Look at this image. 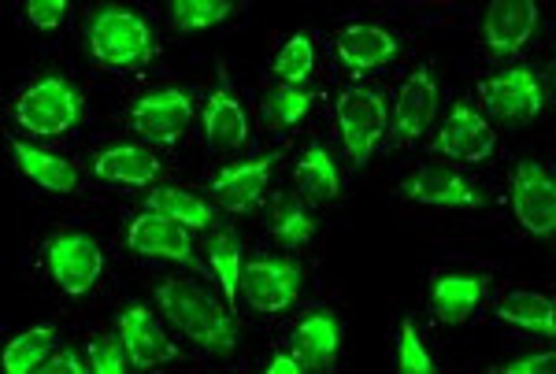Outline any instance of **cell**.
<instances>
[{
	"label": "cell",
	"instance_id": "obj_1",
	"mask_svg": "<svg viewBox=\"0 0 556 374\" xmlns=\"http://www.w3.org/2000/svg\"><path fill=\"white\" fill-rule=\"evenodd\" d=\"M156 300H160V308H164V315L172 319L190 341L201 345L204 352H215V356L235 352L238 326L227 308L215 305L212 293H204L201 286H193V282L167 279L164 286L156 289Z\"/></svg>",
	"mask_w": 556,
	"mask_h": 374
},
{
	"label": "cell",
	"instance_id": "obj_2",
	"mask_svg": "<svg viewBox=\"0 0 556 374\" xmlns=\"http://www.w3.org/2000/svg\"><path fill=\"white\" fill-rule=\"evenodd\" d=\"M86 115L83 93L60 75L38 78L34 86H26L15 101V122L23 130L38 133V138H60L71 127H78Z\"/></svg>",
	"mask_w": 556,
	"mask_h": 374
},
{
	"label": "cell",
	"instance_id": "obj_3",
	"mask_svg": "<svg viewBox=\"0 0 556 374\" xmlns=\"http://www.w3.org/2000/svg\"><path fill=\"white\" fill-rule=\"evenodd\" d=\"M89 52L104 67H138L152 56V30L138 12L104 8L89 20Z\"/></svg>",
	"mask_w": 556,
	"mask_h": 374
},
{
	"label": "cell",
	"instance_id": "obj_4",
	"mask_svg": "<svg viewBox=\"0 0 556 374\" xmlns=\"http://www.w3.org/2000/svg\"><path fill=\"white\" fill-rule=\"evenodd\" d=\"M479 96L501 127H527L545 112V101H549L542 78L531 67H513L505 75L486 78L479 86Z\"/></svg>",
	"mask_w": 556,
	"mask_h": 374
},
{
	"label": "cell",
	"instance_id": "obj_5",
	"mask_svg": "<svg viewBox=\"0 0 556 374\" xmlns=\"http://www.w3.org/2000/svg\"><path fill=\"white\" fill-rule=\"evenodd\" d=\"M338 130H342V145L345 156L356 167H364L371 153L379 149V141L386 138V101L375 89H345L338 96Z\"/></svg>",
	"mask_w": 556,
	"mask_h": 374
},
{
	"label": "cell",
	"instance_id": "obj_6",
	"mask_svg": "<svg viewBox=\"0 0 556 374\" xmlns=\"http://www.w3.org/2000/svg\"><path fill=\"white\" fill-rule=\"evenodd\" d=\"M45 263H49V274L60 289L71 297H86L101 282L104 253L97 237L89 234H56L45 245Z\"/></svg>",
	"mask_w": 556,
	"mask_h": 374
},
{
	"label": "cell",
	"instance_id": "obj_7",
	"mask_svg": "<svg viewBox=\"0 0 556 374\" xmlns=\"http://www.w3.org/2000/svg\"><path fill=\"white\" fill-rule=\"evenodd\" d=\"M513 211L519 219V227L531 237H549L556 234V182L542 164H516L513 171Z\"/></svg>",
	"mask_w": 556,
	"mask_h": 374
},
{
	"label": "cell",
	"instance_id": "obj_8",
	"mask_svg": "<svg viewBox=\"0 0 556 374\" xmlns=\"http://www.w3.org/2000/svg\"><path fill=\"white\" fill-rule=\"evenodd\" d=\"M241 293L256 311L278 315L293 308L301 293V267L290 260H249L241 263Z\"/></svg>",
	"mask_w": 556,
	"mask_h": 374
},
{
	"label": "cell",
	"instance_id": "obj_9",
	"mask_svg": "<svg viewBox=\"0 0 556 374\" xmlns=\"http://www.w3.org/2000/svg\"><path fill=\"white\" fill-rule=\"evenodd\" d=\"M193 122V96L186 89H160L130 108V127L149 141H178Z\"/></svg>",
	"mask_w": 556,
	"mask_h": 374
},
{
	"label": "cell",
	"instance_id": "obj_10",
	"mask_svg": "<svg viewBox=\"0 0 556 374\" xmlns=\"http://www.w3.org/2000/svg\"><path fill=\"white\" fill-rule=\"evenodd\" d=\"M493 149H497V133L490 122L471 104H453L450 119L434 138V153L460 159V164H482L493 156Z\"/></svg>",
	"mask_w": 556,
	"mask_h": 374
},
{
	"label": "cell",
	"instance_id": "obj_11",
	"mask_svg": "<svg viewBox=\"0 0 556 374\" xmlns=\"http://www.w3.org/2000/svg\"><path fill=\"white\" fill-rule=\"evenodd\" d=\"M401 197L427 204V208H482V197L468 185V178L442 164H427L412 171L401 182Z\"/></svg>",
	"mask_w": 556,
	"mask_h": 374
},
{
	"label": "cell",
	"instance_id": "obj_12",
	"mask_svg": "<svg viewBox=\"0 0 556 374\" xmlns=\"http://www.w3.org/2000/svg\"><path fill=\"white\" fill-rule=\"evenodd\" d=\"M119 337L130 352V367L134 371H152L160 363L175 360L178 349L175 341L164 334V326L156 323V315L146 305H130L119 315Z\"/></svg>",
	"mask_w": 556,
	"mask_h": 374
},
{
	"label": "cell",
	"instance_id": "obj_13",
	"mask_svg": "<svg viewBox=\"0 0 556 374\" xmlns=\"http://www.w3.org/2000/svg\"><path fill=\"white\" fill-rule=\"evenodd\" d=\"M538 26L534 0H493L482 15V38L493 56H516Z\"/></svg>",
	"mask_w": 556,
	"mask_h": 374
},
{
	"label": "cell",
	"instance_id": "obj_14",
	"mask_svg": "<svg viewBox=\"0 0 556 374\" xmlns=\"http://www.w3.org/2000/svg\"><path fill=\"white\" fill-rule=\"evenodd\" d=\"M127 245L141 256H160V260L193 263L190 227L160 216V211H141L127 227Z\"/></svg>",
	"mask_w": 556,
	"mask_h": 374
},
{
	"label": "cell",
	"instance_id": "obj_15",
	"mask_svg": "<svg viewBox=\"0 0 556 374\" xmlns=\"http://www.w3.org/2000/svg\"><path fill=\"white\" fill-rule=\"evenodd\" d=\"M438 115V82H434V70L416 67L408 75V82L401 86L397 96V115H393V141L397 145H408L424 133Z\"/></svg>",
	"mask_w": 556,
	"mask_h": 374
},
{
	"label": "cell",
	"instance_id": "obj_16",
	"mask_svg": "<svg viewBox=\"0 0 556 374\" xmlns=\"http://www.w3.org/2000/svg\"><path fill=\"white\" fill-rule=\"evenodd\" d=\"M271 159L275 156H260V159H245V164L223 167L212 182L215 201L227 211H249L256 208L260 197L267 190V175H271Z\"/></svg>",
	"mask_w": 556,
	"mask_h": 374
},
{
	"label": "cell",
	"instance_id": "obj_17",
	"mask_svg": "<svg viewBox=\"0 0 556 374\" xmlns=\"http://www.w3.org/2000/svg\"><path fill=\"white\" fill-rule=\"evenodd\" d=\"M342 349V323L330 311H312L293 331V356L304 363V371H330Z\"/></svg>",
	"mask_w": 556,
	"mask_h": 374
},
{
	"label": "cell",
	"instance_id": "obj_18",
	"mask_svg": "<svg viewBox=\"0 0 556 374\" xmlns=\"http://www.w3.org/2000/svg\"><path fill=\"white\" fill-rule=\"evenodd\" d=\"M204 141L212 153H238L249 141V119L230 89H215L204 104Z\"/></svg>",
	"mask_w": 556,
	"mask_h": 374
},
{
	"label": "cell",
	"instance_id": "obj_19",
	"mask_svg": "<svg viewBox=\"0 0 556 374\" xmlns=\"http://www.w3.org/2000/svg\"><path fill=\"white\" fill-rule=\"evenodd\" d=\"M397 49L401 41L390 30H382V26H349V30L338 34V56L356 75L390 64L397 56Z\"/></svg>",
	"mask_w": 556,
	"mask_h": 374
},
{
	"label": "cell",
	"instance_id": "obj_20",
	"mask_svg": "<svg viewBox=\"0 0 556 374\" xmlns=\"http://www.w3.org/2000/svg\"><path fill=\"white\" fill-rule=\"evenodd\" d=\"M93 171L115 185H152L160 178V159L146 145H112L97 156Z\"/></svg>",
	"mask_w": 556,
	"mask_h": 374
},
{
	"label": "cell",
	"instance_id": "obj_21",
	"mask_svg": "<svg viewBox=\"0 0 556 374\" xmlns=\"http://www.w3.org/2000/svg\"><path fill=\"white\" fill-rule=\"evenodd\" d=\"M482 293H486V286H482L479 274H442V279L434 282V293H430L434 315L450 326L468 323L471 311L479 308Z\"/></svg>",
	"mask_w": 556,
	"mask_h": 374
},
{
	"label": "cell",
	"instance_id": "obj_22",
	"mask_svg": "<svg viewBox=\"0 0 556 374\" xmlns=\"http://www.w3.org/2000/svg\"><path fill=\"white\" fill-rule=\"evenodd\" d=\"M497 319L505 323L519 326V331H531V334H556V305L553 297L545 293H531V289H513L497 300Z\"/></svg>",
	"mask_w": 556,
	"mask_h": 374
},
{
	"label": "cell",
	"instance_id": "obj_23",
	"mask_svg": "<svg viewBox=\"0 0 556 374\" xmlns=\"http://www.w3.org/2000/svg\"><path fill=\"white\" fill-rule=\"evenodd\" d=\"M12 153L20 156L23 175L30 178L34 185H41V190H49V193H75L78 190V167L67 164V159L41 153V149H34V145H23V141H12Z\"/></svg>",
	"mask_w": 556,
	"mask_h": 374
},
{
	"label": "cell",
	"instance_id": "obj_24",
	"mask_svg": "<svg viewBox=\"0 0 556 374\" xmlns=\"http://www.w3.org/2000/svg\"><path fill=\"white\" fill-rule=\"evenodd\" d=\"M293 178H298V190L304 193L308 201H338V193H342V178H338V167L334 159H330V153L323 145H308V153L301 156L298 171H293Z\"/></svg>",
	"mask_w": 556,
	"mask_h": 374
},
{
	"label": "cell",
	"instance_id": "obj_25",
	"mask_svg": "<svg viewBox=\"0 0 556 374\" xmlns=\"http://www.w3.org/2000/svg\"><path fill=\"white\" fill-rule=\"evenodd\" d=\"M56 345V331L52 326H30L20 337H12L4 349V371L8 374H26V371H41V363L52 356Z\"/></svg>",
	"mask_w": 556,
	"mask_h": 374
},
{
	"label": "cell",
	"instance_id": "obj_26",
	"mask_svg": "<svg viewBox=\"0 0 556 374\" xmlns=\"http://www.w3.org/2000/svg\"><path fill=\"white\" fill-rule=\"evenodd\" d=\"M149 211H160V216L182 222V227H190V230L212 227V219H215L212 204H204L201 197H193V193H186V190H172V185L149 193Z\"/></svg>",
	"mask_w": 556,
	"mask_h": 374
},
{
	"label": "cell",
	"instance_id": "obj_27",
	"mask_svg": "<svg viewBox=\"0 0 556 374\" xmlns=\"http://www.w3.org/2000/svg\"><path fill=\"white\" fill-rule=\"evenodd\" d=\"M271 234L290 248L308 245L312 237H316V219H312V211L304 208L298 197H286V201H278L271 211Z\"/></svg>",
	"mask_w": 556,
	"mask_h": 374
},
{
	"label": "cell",
	"instance_id": "obj_28",
	"mask_svg": "<svg viewBox=\"0 0 556 374\" xmlns=\"http://www.w3.org/2000/svg\"><path fill=\"white\" fill-rule=\"evenodd\" d=\"M208 260H212V271L219 274V286H223V297L227 305L238 300V286H241V248L235 242V234L219 230V234L208 237Z\"/></svg>",
	"mask_w": 556,
	"mask_h": 374
},
{
	"label": "cell",
	"instance_id": "obj_29",
	"mask_svg": "<svg viewBox=\"0 0 556 374\" xmlns=\"http://www.w3.org/2000/svg\"><path fill=\"white\" fill-rule=\"evenodd\" d=\"M312 70H316V44H312L308 34H293L278 52L275 75L282 78V86H308Z\"/></svg>",
	"mask_w": 556,
	"mask_h": 374
},
{
	"label": "cell",
	"instance_id": "obj_30",
	"mask_svg": "<svg viewBox=\"0 0 556 374\" xmlns=\"http://www.w3.org/2000/svg\"><path fill=\"white\" fill-rule=\"evenodd\" d=\"M230 12H235L230 0H175L172 23L182 34H193V30H208V26L223 23Z\"/></svg>",
	"mask_w": 556,
	"mask_h": 374
},
{
	"label": "cell",
	"instance_id": "obj_31",
	"mask_svg": "<svg viewBox=\"0 0 556 374\" xmlns=\"http://www.w3.org/2000/svg\"><path fill=\"white\" fill-rule=\"evenodd\" d=\"M316 104V93L304 86H278L271 96H267V119L278 122V127H293Z\"/></svg>",
	"mask_w": 556,
	"mask_h": 374
},
{
	"label": "cell",
	"instance_id": "obj_32",
	"mask_svg": "<svg viewBox=\"0 0 556 374\" xmlns=\"http://www.w3.org/2000/svg\"><path fill=\"white\" fill-rule=\"evenodd\" d=\"M397 371L401 374H430L434 371V360H430L427 345L419 341V331L412 319L401 323V337H397Z\"/></svg>",
	"mask_w": 556,
	"mask_h": 374
},
{
	"label": "cell",
	"instance_id": "obj_33",
	"mask_svg": "<svg viewBox=\"0 0 556 374\" xmlns=\"http://www.w3.org/2000/svg\"><path fill=\"white\" fill-rule=\"evenodd\" d=\"M89 371L93 374H123V371H134L130 367V352L123 345V337H108V341H97L89 345Z\"/></svg>",
	"mask_w": 556,
	"mask_h": 374
},
{
	"label": "cell",
	"instance_id": "obj_34",
	"mask_svg": "<svg viewBox=\"0 0 556 374\" xmlns=\"http://www.w3.org/2000/svg\"><path fill=\"white\" fill-rule=\"evenodd\" d=\"M64 15H67V0H30L26 4V20L41 26V30H56L64 23Z\"/></svg>",
	"mask_w": 556,
	"mask_h": 374
},
{
	"label": "cell",
	"instance_id": "obj_35",
	"mask_svg": "<svg viewBox=\"0 0 556 374\" xmlns=\"http://www.w3.org/2000/svg\"><path fill=\"white\" fill-rule=\"evenodd\" d=\"M556 363L553 352H534V356H523V360H513L505 367H497V374H549Z\"/></svg>",
	"mask_w": 556,
	"mask_h": 374
},
{
	"label": "cell",
	"instance_id": "obj_36",
	"mask_svg": "<svg viewBox=\"0 0 556 374\" xmlns=\"http://www.w3.org/2000/svg\"><path fill=\"white\" fill-rule=\"evenodd\" d=\"M41 371L45 374H83L89 367H83V363H78L75 352H52L49 360L41 363Z\"/></svg>",
	"mask_w": 556,
	"mask_h": 374
},
{
	"label": "cell",
	"instance_id": "obj_37",
	"mask_svg": "<svg viewBox=\"0 0 556 374\" xmlns=\"http://www.w3.org/2000/svg\"><path fill=\"white\" fill-rule=\"evenodd\" d=\"M267 374H301L304 371V363L298 360V356H271V363L264 367Z\"/></svg>",
	"mask_w": 556,
	"mask_h": 374
}]
</instances>
